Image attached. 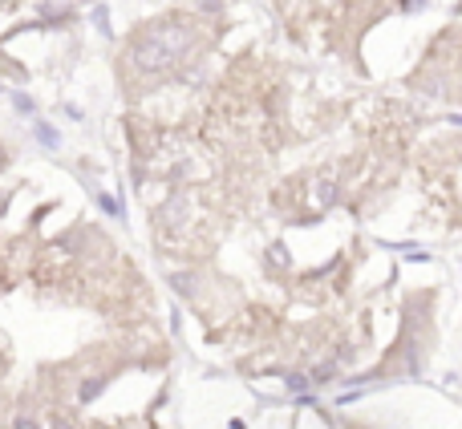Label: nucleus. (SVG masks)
Masks as SVG:
<instances>
[{
	"label": "nucleus",
	"instance_id": "f257e3e1",
	"mask_svg": "<svg viewBox=\"0 0 462 429\" xmlns=\"http://www.w3.org/2000/svg\"><path fill=\"white\" fill-rule=\"evenodd\" d=\"M203 49V32L191 16H159L146 21L134 37L126 41L122 53V86L130 89H154L162 81H171L187 61H195V53Z\"/></svg>",
	"mask_w": 462,
	"mask_h": 429
}]
</instances>
